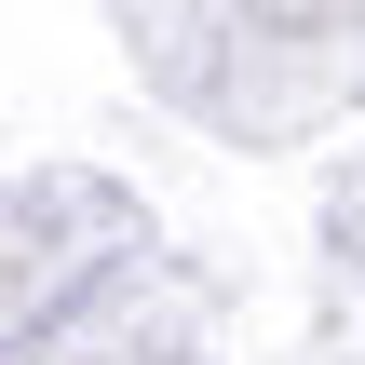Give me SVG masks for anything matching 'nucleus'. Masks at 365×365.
<instances>
[]
</instances>
